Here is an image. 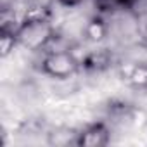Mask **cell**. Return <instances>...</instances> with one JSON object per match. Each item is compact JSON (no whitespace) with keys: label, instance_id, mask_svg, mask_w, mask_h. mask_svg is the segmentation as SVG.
I'll use <instances>...</instances> for the list:
<instances>
[{"label":"cell","instance_id":"obj_1","mask_svg":"<svg viewBox=\"0 0 147 147\" xmlns=\"http://www.w3.org/2000/svg\"><path fill=\"white\" fill-rule=\"evenodd\" d=\"M18 47L31 52L45 50L55 40V28L50 19L42 21H21L16 30Z\"/></svg>","mask_w":147,"mask_h":147},{"label":"cell","instance_id":"obj_2","mask_svg":"<svg viewBox=\"0 0 147 147\" xmlns=\"http://www.w3.org/2000/svg\"><path fill=\"white\" fill-rule=\"evenodd\" d=\"M82 69V59L71 50H49L40 62V71L55 80H67Z\"/></svg>","mask_w":147,"mask_h":147},{"label":"cell","instance_id":"obj_3","mask_svg":"<svg viewBox=\"0 0 147 147\" xmlns=\"http://www.w3.org/2000/svg\"><path fill=\"white\" fill-rule=\"evenodd\" d=\"M111 142V130L106 123L95 121L78 130V147H106Z\"/></svg>","mask_w":147,"mask_h":147},{"label":"cell","instance_id":"obj_4","mask_svg":"<svg viewBox=\"0 0 147 147\" xmlns=\"http://www.w3.org/2000/svg\"><path fill=\"white\" fill-rule=\"evenodd\" d=\"M123 78L131 88H135V90H147V62L131 64L128 69H125Z\"/></svg>","mask_w":147,"mask_h":147},{"label":"cell","instance_id":"obj_5","mask_svg":"<svg viewBox=\"0 0 147 147\" xmlns=\"http://www.w3.org/2000/svg\"><path fill=\"white\" fill-rule=\"evenodd\" d=\"M76 140H78V130L69 128V126L54 128V130L49 133V138H47V142H49L50 145H55V147L76 145Z\"/></svg>","mask_w":147,"mask_h":147},{"label":"cell","instance_id":"obj_6","mask_svg":"<svg viewBox=\"0 0 147 147\" xmlns=\"http://www.w3.org/2000/svg\"><path fill=\"white\" fill-rule=\"evenodd\" d=\"M83 31H85V36L90 42L99 43V42H102L109 35V24L106 23V19L102 16H95V18H92L87 23V26L83 28Z\"/></svg>","mask_w":147,"mask_h":147},{"label":"cell","instance_id":"obj_7","mask_svg":"<svg viewBox=\"0 0 147 147\" xmlns=\"http://www.w3.org/2000/svg\"><path fill=\"white\" fill-rule=\"evenodd\" d=\"M111 62V57L106 50H95V52H90L83 61H82V66L87 67V69H94V71H100L104 67H107V64Z\"/></svg>","mask_w":147,"mask_h":147},{"label":"cell","instance_id":"obj_8","mask_svg":"<svg viewBox=\"0 0 147 147\" xmlns=\"http://www.w3.org/2000/svg\"><path fill=\"white\" fill-rule=\"evenodd\" d=\"M16 47H18L16 31H12V30H0V54H2V57H7Z\"/></svg>","mask_w":147,"mask_h":147},{"label":"cell","instance_id":"obj_9","mask_svg":"<svg viewBox=\"0 0 147 147\" xmlns=\"http://www.w3.org/2000/svg\"><path fill=\"white\" fill-rule=\"evenodd\" d=\"M57 2L62 5V7H76V5H80V4H83L85 0H57Z\"/></svg>","mask_w":147,"mask_h":147}]
</instances>
